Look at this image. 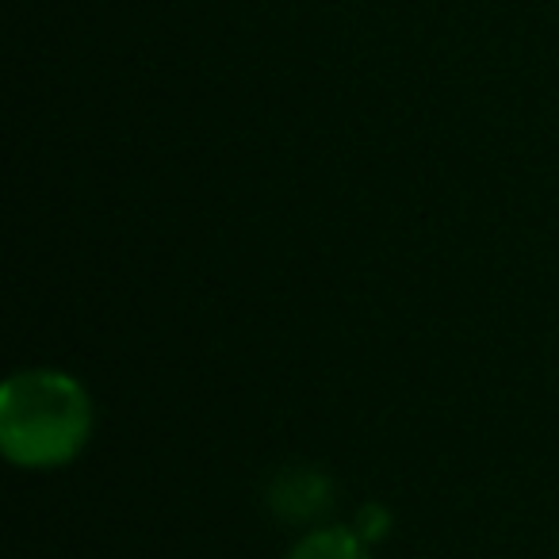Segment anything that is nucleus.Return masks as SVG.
Returning <instances> with one entry per match:
<instances>
[{"mask_svg":"<svg viewBox=\"0 0 559 559\" xmlns=\"http://www.w3.org/2000/svg\"><path fill=\"white\" fill-rule=\"evenodd\" d=\"M93 437V399L73 376L27 368L0 388V452L16 467L47 472L81 456Z\"/></svg>","mask_w":559,"mask_h":559,"instance_id":"1","label":"nucleus"},{"mask_svg":"<svg viewBox=\"0 0 559 559\" xmlns=\"http://www.w3.org/2000/svg\"><path fill=\"white\" fill-rule=\"evenodd\" d=\"M288 559H372V556L360 544V536L349 533V528H319V533H307L288 551Z\"/></svg>","mask_w":559,"mask_h":559,"instance_id":"2","label":"nucleus"}]
</instances>
